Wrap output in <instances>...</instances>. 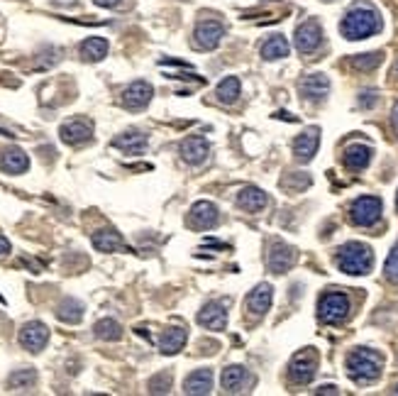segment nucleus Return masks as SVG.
Segmentation results:
<instances>
[{
    "label": "nucleus",
    "instance_id": "nucleus-1",
    "mask_svg": "<svg viewBox=\"0 0 398 396\" xmlns=\"http://www.w3.org/2000/svg\"><path fill=\"white\" fill-rule=\"evenodd\" d=\"M381 30V17H379L377 10L371 8H355L344 15L342 25H339V32L347 39H364L377 34Z\"/></svg>",
    "mask_w": 398,
    "mask_h": 396
},
{
    "label": "nucleus",
    "instance_id": "nucleus-2",
    "mask_svg": "<svg viewBox=\"0 0 398 396\" xmlns=\"http://www.w3.org/2000/svg\"><path fill=\"white\" fill-rule=\"evenodd\" d=\"M381 355L374 353V350H355V353L347 357V375L357 382V384H369V382H377L381 375Z\"/></svg>",
    "mask_w": 398,
    "mask_h": 396
},
{
    "label": "nucleus",
    "instance_id": "nucleus-3",
    "mask_svg": "<svg viewBox=\"0 0 398 396\" xmlns=\"http://www.w3.org/2000/svg\"><path fill=\"white\" fill-rule=\"evenodd\" d=\"M374 264V255L366 245L362 242H347V245L339 247L337 252V267L344 274H352V277H362L366 274Z\"/></svg>",
    "mask_w": 398,
    "mask_h": 396
},
{
    "label": "nucleus",
    "instance_id": "nucleus-4",
    "mask_svg": "<svg viewBox=\"0 0 398 396\" xmlns=\"http://www.w3.org/2000/svg\"><path fill=\"white\" fill-rule=\"evenodd\" d=\"M350 313V301L344 294H325L317 304V316L323 323H342Z\"/></svg>",
    "mask_w": 398,
    "mask_h": 396
},
{
    "label": "nucleus",
    "instance_id": "nucleus-5",
    "mask_svg": "<svg viewBox=\"0 0 398 396\" xmlns=\"http://www.w3.org/2000/svg\"><path fill=\"white\" fill-rule=\"evenodd\" d=\"M350 215H352V223H355V225L369 228V225H374L379 218H381V201H379L377 196L357 198L355 204H352V208H350Z\"/></svg>",
    "mask_w": 398,
    "mask_h": 396
},
{
    "label": "nucleus",
    "instance_id": "nucleus-6",
    "mask_svg": "<svg viewBox=\"0 0 398 396\" xmlns=\"http://www.w3.org/2000/svg\"><path fill=\"white\" fill-rule=\"evenodd\" d=\"M317 372V353L315 350H301L296 357L291 359V367H289V375L291 379L296 384H308V382L315 377Z\"/></svg>",
    "mask_w": 398,
    "mask_h": 396
},
{
    "label": "nucleus",
    "instance_id": "nucleus-7",
    "mask_svg": "<svg viewBox=\"0 0 398 396\" xmlns=\"http://www.w3.org/2000/svg\"><path fill=\"white\" fill-rule=\"evenodd\" d=\"M49 340V328L39 321H32V323H25L20 330V343L25 350L30 353H39V350L47 345Z\"/></svg>",
    "mask_w": 398,
    "mask_h": 396
},
{
    "label": "nucleus",
    "instance_id": "nucleus-8",
    "mask_svg": "<svg viewBox=\"0 0 398 396\" xmlns=\"http://www.w3.org/2000/svg\"><path fill=\"white\" fill-rule=\"evenodd\" d=\"M59 137L66 145H83V142H88L93 137V125L81 118L69 120V123H64L59 128Z\"/></svg>",
    "mask_w": 398,
    "mask_h": 396
},
{
    "label": "nucleus",
    "instance_id": "nucleus-9",
    "mask_svg": "<svg viewBox=\"0 0 398 396\" xmlns=\"http://www.w3.org/2000/svg\"><path fill=\"white\" fill-rule=\"evenodd\" d=\"M320 42H323V30H320V25H317L315 20H306L296 30V47H298V52H303V54L315 52V49L320 47Z\"/></svg>",
    "mask_w": 398,
    "mask_h": 396
},
{
    "label": "nucleus",
    "instance_id": "nucleus-10",
    "mask_svg": "<svg viewBox=\"0 0 398 396\" xmlns=\"http://www.w3.org/2000/svg\"><path fill=\"white\" fill-rule=\"evenodd\" d=\"M196 47L200 49H216L218 44H220V39L225 37V27L220 25V22L216 20H205L200 22L198 27H196Z\"/></svg>",
    "mask_w": 398,
    "mask_h": 396
},
{
    "label": "nucleus",
    "instance_id": "nucleus-11",
    "mask_svg": "<svg viewBox=\"0 0 398 396\" xmlns=\"http://www.w3.org/2000/svg\"><path fill=\"white\" fill-rule=\"evenodd\" d=\"M198 323L208 330H225L227 326V310L222 301H210L203 306V310L198 313Z\"/></svg>",
    "mask_w": 398,
    "mask_h": 396
},
{
    "label": "nucleus",
    "instance_id": "nucleus-12",
    "mask_svg": "<svg viewBox=\"0 0 398 396\" xmlns=\"http://www.w3.org/2000/svg\"><path fill=\"white\" fill-rule=\"evenodd\" d=\"M271 299H274V289H271L269 284H259L249 291L247 301H244V308H247L252 316L259 318L271 308Z\"/></svg>",
    "mask_w": 398,
    "mask_h": 396
},
{
    "label": "nucleus",
    "instance_id": "nucleus-13",
    "mask_svg": "<svg viewBox=\"0 0 398 396\" xmlns=\"http://www.w3.org/2000/svg\"><path fill=\"white\" fill-rule=\"evenodd\" d=\"M151 93L154 91H151L147 81H135V83H129L123 91V106L129 108V110H140V108H145L151 101Z\"/></svg>",
    "mask_w": 398,
    "mask_h": 396
},
{
    "label": "nucleus",
    "instance_id": "nucleus-14",
    "mask_svg": "<svg viewBox=\"0 0 398 396\" xmlns=\"http://www.w3.org/2000/svg\"><path fill=\"white\" fill-rule=\"evenodd\" d=\"M317 145H320V130L308 128L306 132L298 135L296 142H293V155H296L298 161H311L317 152Z\"/></svg>",
    "mask_w": 398,
    "mask_h": 396
},
{
    "label": "nucleus",
    "instance_id": "nucleus-15",
    "mask_svg": "<svg viewBox=\"0 0 398 396\" xmlns=\"http://www.w3.org/2000/svg\"><path fill=\"white\" fill-rule=\"evenodd\" d=\"M293 262H296V250L284 245V242H276V245L271 247L269 257H266V264H269V269L274 274H284L286 269L293 267Z\"/></svg>",
    "mask_w": 398,
    "mask_h": 396
},
{
    "label": "nucleus",
    "instance_id": "nucleus-16",
    "mask_svg": "<svg viewBox=\"0 0 398 396\" xmlns=\"http://www.w3.org/2000/svg\"><path fill=\"white\" fill-rule=\"evenodd\" d=\"M220 382H222L225 394H242V391H247V386H249V375L244 367L232 364V367H225V370H222Z\"/></svg>",
    "mask_w": 398,
    "mask_h": 396
},
{
    "label": "nucleus",
    "instance_id": "nucleus-17",
    "mask_svg": "<svg viewBox=\"0 0 398 396\" xmlns=\"http://www.w3.org/2000/svg\"><path fill=\"white\" fill-rule=\"evenodd\" d=\"M218 206L210 204V201H198V204H193V208H191V223L196 225V228H200V230H208V228H213V225L218 223Z\"/></svg>",
    "mask_w": 398,
    "mask_h": 396
},
{
    "label": "nucleus",
    "instance_id": "nucleus-18",
    "mask_svg": "<svg viewBox=\"0 0 398 396\" xmlns=\"http://www.w3.org/2000/svg\"><path fill=\"white\" fill-rule=\"evenodd\" d=\"M210 147L208 142H205V137H200V135H193V137H186L181 142V157L189 164H200V161L208 157Z\"/></svg>",
    "mask_w": 398,
    "mask_h": 396
},
{
    "label": "nucleus",
    "instance_id": "nucleus-19",
    "mask_svg": "<svg viewBox=\"0 0 398 396\" xmlns=\"http://www.w3.org/2000/svg\"><path fill=\"white\" fill-rule=\"evenodd\" d=\"M183 391L191 396H205L213 391V372L210 370H196L193 375L186 377Z\"/></svg>",
    "mask_w": 398,
    "mask_h": 396
},
{
    "label": "nucleus",
    "instance_id": "nucleus-20",
    "mask_svg": "<svg viewBox=\"0 0 398 396\" xmlns=\"http://www.w3.org/2000/svg\"><path fill=\"white\" fill-rule=\"evenodd\" d=\"M301 91L303 96L308 98V101H323L325 96H328L330 91V79L323 74H311L303 79L301 83Z\"/></svg>",
    "mask_w": 398,
    "mask_h": 396
},
{
    "label": "nucleus",
    "instance_id": "nucleus-21",
    "mask_svg": "<svg viewBox=\"0 0 398 396\" xmlns=\"http://www.w3.org/2000/svg\"><path fill=\"white\" fill-rule=\"evenodd\" d=\"M113 147H118V150H123V152H129V155H140V152H145V147H147V135L140 132V130H127V132L118 135V137L113 139Z\"/></svg>",
    "mask_w": 398,
    "mask_h": 396
},
{
    "label": "nucleus",
    "instance_id": "nucleus-22",
    "mask_svg": "<svg viewBox=\"0 0 398 396\" xmlns=\"http://www.w3.org/2000/svg\"><path fill=\"white\" fill-rule=\"evenodd\" d=\"M0 166H3V172H8V174H25V172H28V166H30V159L22 150L12 147V150H8L6 155H3Z\"/></svg>",
    "mask_w": 398,
    "mask_h": 396
},
{
    "label": "nucleus",
    "instance_id": "nucleus-23",
    "mask_svg": "<svg viewBox=\"0 0 398 396\" xmlns=\"http://www.w3.org/2000/svg\"><path fill=\"white\" fill-rule=\"evenodd\" d=\"M371 161V150L366 145H347L344 147V166H350V169H364L366 164Z\"/></svg>",
    "mask_w": 398,
    "mask_h": 396
},
{
    "label": "nucleus",
    "instance_id": "nucleus-24",
    "mask_svg": "<svg viewBox=\"0 0 398 396\" xmlns=\"http://www.w3.org/2000/svg\"><path fill=\"white\" fill-rule=\"evenodd\" d=\"M186 340H189V335H186L183 328H169L162 335V340H159V350H162L164 355H176L178 350H183Z\"/></svg>",
    "mask_w": 398,
    "mask_h": 396
},
{
    "label": "nucleus",
    "instance_id": "nucleus-25",
    "mask_svg": "<svg viewBox=\"0 0 398 396\" xmlns=\"http://www.w3.org/2000/svg\"><path fill=\"white\" fill-rule=\"evenodd\" d=\"M237 204L242 206L244 210H249V213H257V210H262L264 206H266V193L259 191V188H254V186H247L240 191Z\"/></svg>",
    "mask_w": 398,
    "mask_h": 396
},
{
    "label": "nucleus",
    "instance_id": "nucleus-26",
    "mask_svg": "<svg viewBox=\"0 0 398 396\" xmlns=\"http://www.w3.org/2000/svg\"><path fill=\"white\" fill-rule=\"evenodd\" d=\"M81 57L86 61H101L108 57V42L103 37H88L81 44Z\"/></svg>",
    "mask_w": 398,
    "mask_h": 396
},
{
    "label": "nucleus",
    "instance_id": "nucleus-27",
    "mask_svg": "<svg viewBox=\"0 0 398 396\" xmlns=\"http://www.w3.org/2000/svg\"><path fill=\"white\" fill-rule=\"evenodd\" d=\"M93 247H96L98 252H115V250H123L125 242L115 230H98L96 235H93Z\"/></svg>",
    "mask_w": 398,
    "mask_h": 396
},
{
    "label": "nucleus",
    "instance_id": "nucleus-28",
    "mask_svg": "<svg viewBox=\"0 0 398 396\" xmlns=\"http://www.w3.org/2000/svg\"><path fill=\"white\" fill-rule=\"evenodd\" d=\"M262 57H264V59H269V61H276V59L289 57V42H286V37H281V34L271 37L269 42L262 47Z\"/></svg>",
    "mask_w": 398,
    "mask_h": 396
},
{
    "label": "nucleus",
    "instance_id": "nucleus-29",
    "mask_svg": "<svg viewBox=\"0 0 398 396\" xmlns=\"http://www.w3.org/2000/svg\"><path fill=\"white\" fill-rule=\"evenodd\" d=\"M56 316H59V321H64V323H78L83 318V304L76 299H64L59 310H56Z\"/></svg>",
    "mask_w": 398,
    "mask_h": 396
},
{
    "label": "nucleus",
    "instance_id": "nucleus-30",
    "mask_svg": "<svg viewBox=\"0 0 398 396\" xmlns=\"http://www.w3.org/2000/svg\"><path fill=\"white\" fill-rule=\"evenodd\" d=\"M218 101L220 103H235L240 98V79L237 76H227L218 83Z\"/></svg>",
    "mask_w": 398,
    "mask_h": 396
},
{
    "label": "nucleus",
    "instance_id": "nucleus-31",
    "mask_svg": "<svg viewBox=\"0 0 398 396\" xmlns=\"http://www.w3.org/2000/svg\"><path fill=\"white\" fill-rule=\"evenodd\" d=\"M93 330H96V335L101 337V340H120V337H123V326H120L118 321H113V318L98 321Z\"/></svg>",
    "mask_w": 398,
    "mask_h": 396
},
{
    "label": "nucleus",
    "instance_id": "nucleus-32",
    "mask_svg": "<svg viewBox=\"0 0 398 396\" xmlns=\"http://www.w3.org/2000/svg\"><path fill=\"white\" fill-rule=\"evenodd\" d=\"M34 382H37V375H34V370H17L10 375V386L15 391H28L34 386Z\"/></svg>",
    "mask_w": 398,
    "mask_h": 396
},
{
    "label": "nucleus",
    "instance_id": "nucleus-33",
    "mask_svg": "<svg viewBox=\"0 0 398 396\" xmlns=\"http://www.w3.org/2000/svg\"><path fill=\"white\" fill-rule=\"evenodd\" d=\"M379 61H381V54H379V52L359 54V57H355V59H352V66H355V69H374Z\"/></svg>",
    "mask_w": 398,
    "mask_h": 396
},
{
    "label": "nucleus",
    "instance_id": "nucleus-34",
    "mask_svg": "<svg viewBox=\"0 0 398 396\" xmlns=\"http://www.w3.org/2000/svg\"><path fill=\"white\" fill-rule=\"evenodd\" d=\"M384 274H386L388 281H398V245L388 255L386 264H384Z\"/></svg>",
    "mask_w": 398,
    "mask_h": 396
},
{
    "label": "nucleus",
    "instance_id": "nucleus-35",
    "mask_svg": "<svg viewBox=\"0 0 398 396\" xmlns=\"http://www.w3.org/2000/svg\"><path fill=\"white\" fill-rule=\"evenodd\" d=\"M169 386H171V377L169 375H159L154 377V379H149L151 394H164V391H169Z\"/></svg>",
    "mask_w": 398,
    "mask_h": 396
},
{
    "label": "nucleus",
    "instance_id": "nucleus-36",
    "mask_svg": "<svg viewBox=\"0 0 398 396\" xmlns=\"http://www.w3.org/2000/svg\"><path fill=\"white\" fill-rule=\"evenodd\" d=\"M359 103L364 108H371L374 103H377V93L374 91H366V93H362V98H359Z\"/></svg>",
    "mask_w": 398,
    "mask_h": 396
},
{
    "label": "nucleus",
    "instance_id": "nucleus-37",
    "mask_svg": "<svg viewBox=\"0 0 398 396\" xmlns=\"http://www.w3.org/2000/svg\"><path fill=\"white\" fill-rule=\"evenodd\" d=\"M8 252H10V242H8L6 237L0 235V259L8 257Z\"/></svg>",
    "mask_w": 398,
    "mask_h": 396
},
{
    "label": "nucleus",
    "instance_id": "nucleus-38",
    "mask_svg": "<svg viewBox=\"0 0 398 396\" xmlns=\"http://www.w3.org/2000/svg\"><path fill=\"white\" fill-rule=\"evenodd\" d=\"M123 0H96V6H101V8H115V6H120Z\"/></svg>",
    "mask_w": 398,
    "mask_h": 396
},
{
    "label": "nucleus",
    "instance_id": "nucleus-39",
    "mask_svg": "<svg viewBox=\"0 0 398 396\" xmlns=\"http://www.w3.org/2000/svg\"><path fill=\"white\" fill-rule=\"evenodd\" d=\"M317 394H337V389H335V386H320V389H317Z\"/></svg>",
    "mask_w": 398,
    "mask_h": 396
},
{
    "label": "nucleus",
    "instance_id": "nucleus-40",
    "mask_svg": "<svg viewBox=\"0 0 398 396\" xmlns=\"http://www.w3.org/2000/svg\"><path fill=\"white\" fill-rule=\"evenodd\" d=\"M393 128H396V132H398V106L393 108Z\"/></svg>",
    "mask_w": 398,
    "mask_h": 396
},
{
    "label": "nucleus",
    "instance_id": "nucleus-41",
    "mask_svg": "<svg viewBox=\"0 0 398 396\" xmlns=\"http://www.w3.org/2000/svg\"><path fill=\"white\" fill-rule=\"evenodd\" d=\"M396 394H398V386H396Z\"/></svg>",
    "mask_w": 398,
    "mask_h": 396
},
{
    "label": "nucleus",
    "instance_id": "nucleus-42",
    "mask_svg": "<svg viewBox=\"0 0 398 396\" xmlns=\"http://www.w3.org/2000/svg\"><path fill=\"white\" fill-rule=\"evenodd\" d=\"M396 206H398V201H396Z\"/></svg>",
    "mask_w": 398,
    "mask_h": 396
}]
</instances>
